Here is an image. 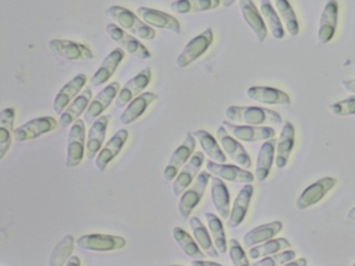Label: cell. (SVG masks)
<instances>
[{
	"label": "cell",
	"instance_id": "32",
	"mask_svg": "<svg viewBox=\"0 0 355 266\" xmlns=\"http://www.w3.org/2000/svg\"><path fill=\"white\" fill-rule=\"evenodd\" d=\"M335 179L324 178L307 188L298 198L296 205L299 209H304L319 201L327 191L335 184Z\"/></svg>",
	"mask_w": 355,
	"mask_h": 266
},
{
	"label": "cell",
	"instance_id": "45",
	"mask_svg": "<svg viewBox=\"0 0 355 266\" xmlns=\"http://www.w3.org/2000/svg\"><path fill=\"white\" fill-rule=\"evenodd\" d=\"M329 109L338 116L355 114V95L331 105Z\"/></svg>",
	"mask_w": 355,
	"mask_h": 266
},
{
	"label": "cell",
	"instance_id": "6",
	"mask_svg": "<svg viewBox=\"0 0 355 266\" xmlns=\"http://www.w3.org/2000/svg\"><path fill=\"white\" fill-rule=\"evenodd\" d=\"M48 47L54 54L68 60L87 61L94 57L88 46L70 39H52L49 42Z\"/></svg>",
	"mask_w": 355,
	"mask_h": 266
},
{
	"label": "cell",
	"instance_id": "12",
	"mask_svg": "<svg viewBox=\"0 0 355 266\" xmlns=\"http://www.w3.org/2000/svg\"><path fill=\"white\" fill-rule=\"evenodd\" d=\"M151 69L146 66L130 78L119 90L115 100V106L122 108L137 96L149 85L151 80Z\"/></svg>",
	"mask_w": 355,
	"mask_h": 266
},
{
	"label": "cell",
	"instance_id": "24",
	"mask_svg": "<svg viewBox=\"0 0 355 266\" xmlns=\"http://www.w3.org/2000/svg\"><path fill=\"white\" fill-rule=\"evenodd\" d=\"M254 192V187L250 184L244 185L235 197L227 222L228 228L237 227L243 220L248 210Z\"/></svg>",
	"mask_w": 355,
	"mask_h": 266
},
{
	"label": "cell",
	"instance_id": "43",
	"mask_svg": "<svg viewBox=\"0 0 355 266\" xmlns=\"http://www.w3.org/2000/svg\"><path fill=\"white\" fill-rule=\"evenodd\" d=\"M295 255L293 251L288 250L280 254L265 256L252 265L254 266H278L291 260L295 257Z\"/></svg>",
	"mask_w": 355,
	"mask_h": 266
},
{
	"label": "cell",
	"instance_id": "48",
	"mask_svg": "<svg viewBox=\"0 0 355 266\" xmlns=\"http://www.w3.org/2000/svg\"><path fill=\"white\" fill-rule=\"evenodd\" d=\"M67 265H80V259L77 256H72L69 260L68 263H67Z\"/></svg>",
	"mask_w": 355,
	"mask_h": 266
},
{
	"label": "cell",
	"instance_id": "19",
	"mask_svg": "<svg viewBox=\"0 0 355 266\" xmlns=\"http://www.w3.org/2000/svg\"><path fill=\"white\" fill-rule=\"evenodd\" d=\"M87 82V76L80 73L75 76L57 93L53 102V109L57 115H60L69 103L78 94Z\"/></svg>",
	"mask_w": 355,
	"mask_h": 266
},
{
	"label": "cell",
	"instance_id": "46",
	"mask_svg": "<svg viewBox=\"0 0 355 266\" xmlns=\"http://www.w3.org/2000/svg\"><path fill=\"white\" fill-rule=\"evenodd\" d=\"M341 85L348 93L355 94V78L350 80H343Z\"/></svg>",
	"mask_w": 355,
	"mask_h": 266
},
{
	"label": "cell",
	"instance_id": "13",
	"mask_svg": "<svg viewBox=\"0 0 355 266\" xmlns=\"http://www.w3.org/2000/svg\"><path fill=\"white\" fill-rule=\"evenodd\" d=\"M216 137L225 152L240 166L249 169L251 159L243 146L221 125L216 130Z\"/></svg>",
	"mask_w": 355,
	"mask_h": 266
},
{
	"label": "cell",
	"instance_id": "27",
	"mask_svg": "<svg viewBox=\"0 0 355 266\" xmlns=\"http://www.w3.org/2000/svg\"><path fill=\"white\" fill-rule=\"evenodd\" d=\"M92 97L91 89L88 87L77 96L60 114L59 123L62 127L72 124L87 108Z\"/></svg>",
	"mask_w": 355,
	"mask_h": 266
},
{
	"label": "cell",
	"instance_id": "3",
	"mask_svg": "<svg viewBox=\"0 0 355 266\" xmlns=\"http://www.w3.org/2000/svg\"><path fill=\"white\" fill-rule=\"evenodd\" d=\"M213 40L214 33L210 27L193 37L176 57L175 63L178 67L185 68L198 59L209 49Z\"/></svg>",
	"mask_w": 355,
	"mask_h": 266
},
{
	"label": "cell",
	"instance_id": "22",
	"mask_svg": "<svg viewBox=\"0 0 355 266\" xmlns=\"http://www.w3.org/2000/svg\"><path fill=\"white\" fill-rule=\"evenodd\" d=\"M246 95L252 100L261 104L291 105V98L288 94L275 87L252 86L247 89Z\"/></svg>",
	"mask_w": 355,
	"mask_h": 266
},
{
	"label": "cell",
	"instance_id": "38",
	"mask_svg": "<svg viewBox=\"0 0 355 266\" xmlns=\"http://www.w3.org/2000/svg\"><path fill=\"white\" fill-rule=\"evenodd\" d=\"M172 235L181 250L188 257L194 260L207 258L191 236L182 227H175L172 230Z\"/></svg>",
	"mask_w": 355,
	"mask_h": 266
},
{
	"label": "cell",
	"instance_id": "5",
	"mask_svg": "<svg viewBox=\"0 0 355 266\" xmlns=\"http://www.w3.org/2000/svg\"><path fill=\"white\" fill-rule=\"evenodd\" d=\"M211 176V173L202 171L196 178L193 184L183 192L178 204V211L181 218L183 220L189 218L192 211L202 197Z\"/></svg>",
	"mask_w": 355,
	"mask_h": 266
},
{
	"label": "cell",
	"instance_id": "1",
	"mask_svg": "<svg viewBox=\"0 0 355 266\" xmlns=\"http://www.w3.org/2000/svg\"><path fill=\"white\" fill-rule=\"evenodd\" d=\"M225 115L230 121L250 125L282 123V118L279 113L262 107L232 105L225 109Z\"/></svg>",
	"mask_w": 355,
	"mask_h": 266
},
{
	"label": "cell",
	"instance_id": "41",
	"mask_svg": "<svg viewBox=\"0 0 355 266\" xmlns=\"http://www.w3.org/2000/svg\"><path fill=\"white\" fill-rule=\"evenodd\" d=\"M211 232L214 245L218 252L224 254L227 252V242L225 231L220 220L212 213L204 214Z\"/></svg>",
	"mask_w": 355,
	"mask_h": 266
},
{
	"label": "cell",
	"instance_id": "14",
	"mask_svg": "<svg viewBox=\"0 0 355 266\" xmlns=\"http://www.w3.org/2000/svg\"><path fill=\"white\" fill-rule=\"evenodd\" d=\"M137 14L146 24L151 27L168 30L177 35L180 33L181 26L179 21L174 16L167 12L141 6L137 9Z\"/></svg>",
	"mask_w": 355,
	"mask_h": 266
},
{
	"label": "cell",
	"instance_id": "17",
	"mask_svg": "<svg viewBox=\"0 0 355 266\" xmlns=\"http://www.w3.org/2000/svg\"><path fill=\"white\" fill-rule=\"evenodd\" d=\"M239 6L243 18L253 32L256 40L263 42L268 34L266 24L252 0H239Z\"/></svg>",
	"mask_w": 355,
	"mask_h": 266
},
{
	"label": "cell",
	"instance_id": "36",
	"mask_svg": "<svg viewBox=\"0 0 355 266\" xmlns=\"http://www.w3.org/2000/svg\"><path fill=\"white\" fill-rule=\"evenodd\" d=\"M191 134L198 141L200 147L205 154L214 161L223 163L226 161V157L214 137L204 130H196Z\"/></svg>",
	"mask_w": 355,
	"mask_h": 266
},
{
	"label": "cell",
	"instance_id": "33",
	"mask_svg": "<svg viewBox=\"0 0 355 266\" xmlns=\"http://www.w3.org/2000/svg\"><path fill=\"white\" fill-rule=\"evenodd\" d=\"M15 110L6 107L0 113V159H2L12 143Z\"/></svg>",
	"mask_w": 355,
	"mask_h": 266
},
{
	"label": "cell",
	"instance_id": "15",
	"mask_svg": "<svg viewBox=\"0 0 355 266\" xmlns=\"http://www.w3.org/2000/svg\"><path fill=\"white\" fill-rule=\"evenodd\" d=\"M120 90V85L117 82H112L105 87L91 101L85 112L83 119L90 124L110 106Z\"/></svg>",
	"mask_w": 355,
	"mask_h": 266
},
{
	"label": "cell",
	"instance_id": "26",
	"mask_svg": "<svg viewBox=\"0 0 355 266\" xmlns=\"http://www.w3.org/2000/svg\"><path fill=\"white\" fill-rule=\"evenodd\" d=\"M110 116L102 115L98 116L91 125L87 139V157L92 159L101 149L105 136Z\"/></svg>",
	"mask_w": 355,
	"mask_h": 266
},
{
	"label": "cell",
	"instance_id": "39",
	"mask_svg": "<svg viewBox=\"0 0 355 266\" xmlns=\"http://www.w3.org/2000/svg\"><path fill=\"white\" fill-rule=\"evenodd\" d=\"M274 3L287 32L291 36L297 35L300 31L298 20L288 0H274Z\"/></svg>",
	"mask_w": 355,
	"mask_h": 266
},
{
	"label": "cell",
	"instance_id": "44",
	"mask_svg": "<svg viewBox=\"0 0 355 266\" xmlns=\"http://www.w3.org/2000/svg\"><path fill=\"white\" fill-rule=\"evenodd\" d=\"M229 255L234 266L249 265V260L239 242L232 238L229 240Z\"/></svg>",
	"mask_w": 355,
	"mask_h": 266
},
{
	"label": "cell",
	"instance_id": "10",
	"mask_svg": "<svg viewBox=\"0 0 355 266\" xmlns=\"http://www.w3.org/2000/svg\"><path fill=\"white\" fill-rule=\"evenodd\" d=\"M76 244L79 247L87 250L108 251L124 247L125 240L118 236L89 233L79 237Z\"/></svg>",
	"mask_w": 355,
	"mask_h": 266
},
{
	"label": "cell",
	"instance_id": "16",
	"mask_svg": "<svg viewBox=\"0 0 355 266\" xmlns=\"http://www.w3.org/2000/svg\"><path fill=\"white\" fill-rule=\"evenodd\" d=\"M338 19V3L336 0H329L324 5L319 21L318 42L325 44L334 36Z\"/></svg>",
	"mask_w": 355,
	"mask_h": 266
},
{
	"label": "cell",
	"instance_id": "7",
	"mask_svg": "<svg viewBox=\"0 0 355 266\" xmlns=\"http://www.w3.org/2000/svg\"><path fill=\"white\" fill-rule=\"evenodd\" d=\"M85 139V123L82 119H77L69 131L65 163L67 167H76L81 162L84 154Z\"/></svg>",
	"mask_w": 355,
	"mask_h": 266
},
{
	"label": "cell",
	"instance_id": "31",
	"mask_svg": "<svg viewBox=\"0 0 355 266\" xmlns=\"http://www.w3.org/2000/svg\"><path fill=\"white\" fill-rule=\"evenodd\" d=\"M211 197L214 206L220 218L225 220L230 215V197L228 189L220 178L211 176Z\"/></svg>",
	"mask_w": 355,
	"mask_h": 266
},
{
	"label": "cell",
	"instance_id": "9",
	"mask_svg": "<svg viewBox=\"0 0 355 266\" xmlns=\"http://www.w3.org/2000/svg\"><path fill=\"white\" fill-rule=\"evenodd\" d=\"M196 147L195 137L191 132H187L182 143L172 153L169 161L163 172V177L166 181H172L179 170L188 161Z\"/></svg>",
	"mask_w": 355,
	"mask_h": 266
},
{
	"label": "cell",
	"instance_id": "11",
	"mask_svg": "<svg viewBox=\"0 0 355 266\" xmlns=\"http://www.w3.org/2000/svg\"><path fill=\"white\" fill-rule=\"evenodd\" d=\"M221 125L230 135L244 142H254L273 138L275 130L268 126L235 125L227 121H222Z\"/></svg>",
	"mask_w": 355,
	"mask_h": 266
},
{
	"label": "cell",
	"instance_id": "21",
	"mask_svg": "<svg viewBox=\"0 0 355 266\" xmlns=\"http://www.w3.org/2000/svg\"><path fill=\"white\" fill-rule=\"evenodd\" d=\"M128 137V130L120 129L107 141L95 160L96 166L100 172H103L107 164L118 155Z\"/></svg>",
	"mask_w": 355,
	"mask_h": 266
},
{
	"label": "cell",
	"instance_id": "23",
	"mask_svg": "<svg viewBox=\"0 0 355 266\" xmlns=\"http://www.w3.org/2000/svg\"><path fill=\"white\" fill-rule=\"evenodd\" d=\"M125 57V52L120 47L113 49L102 61L100 66L90 79L94 86H100L107 82L116 72Z\"/></svg>",
	"mask_w": 355,
	"mask_h": 266
},
{
	"label": "cell",
	"instance_id": "29",
	"mask_svg": "<svg viewBox=\"0 0 355 266\" xmlns=\"http://www.w3.org/2000/svg\"><path fill=\"white\" fill-rule=\"evenodd\" d=\"M295 128L289 121H286L282 127L277 143L276 166L283 168L286 166L294 145Z\"/></svg>",
	"mask_w": 355,
	"mask_h": 266
},
{
	"label": "cell",
	"instance_id": "40",
	"mask_svg": "<svg viewBox=\"0 0 355 266\" xmlns=\"http://www.w3.org/2000/svg\"><path fill=\"white\" fill-rule=\"evenodd\" d=\"M291 246L290 242L285 238H278L276 239H270L262 245L250 248L248 251V255L250 259L255 260L275 254Z\"/></svg>",
	"mask_w": 355,
	"mask_h": 266
},
{
	"label": "cell",
	"instance_id": "2",
	"mask_svg": "<svg viewBox=\"0 0 355 266\" xmlns=\"http://www.w3.org/2000/svg\"><path fill=\"white\" fill-rule=\"evenodd\" d=\"M105 14L119 26L140 39L150 41L156 36L155 30L151 26L125 7L119 5L112 6L105 10Z\"/></svg>",
	"mask_w": 355,
	"mask_h": 266
},
{
	"label": "cell",
	"instance_id": "35",
	"mask_svg": "<svg viewBox=\"0 0 355 266\" xmlns=\"http://www.w3.org/2000/svg\"><path fill=\"white\" fill-rule=\"evenodd\" d=\"M189 224L196 240L205 255L211 258H218V252L214 247L209 234L200 220L193 216L189 219Z\"/></svg>",
	"mask_w": 355,
	"mask_h": 266
},
{
	"label": "cell",
	"instance_id": "50",
	"mask_svg": "<svg viewBox=\"0 0 355 266\" xmlns=\"http://www.w3.org/2000/svg\"><path fill=\"white\" fill-rule=\"evenodd\" d=\"M304 264H305V263H304V260L300 259V260H297L295 261L287 263L286 265H303Z\"/></svg>",
	"mask_w": 355,
	"mask_h": 266
},
{
	"label": "cell",
	"instance_id": "49",
	"mask_svg": "<svg viewBox=\"0 0 355 266\" xmlns=\"http://www.w3.org/2000/svg\"><path fill=\"white\" fill-rule=\"evenodd\" d=\"M236 0H221L222 6L225 8H229L232 6Z\"/></svg>",
	"mask_w": 355,
	"mask_h": 266
},
{
	"label": "cell",
	"instance_id": "20",
	"mask_svg": "<svg viewBox=\"0 0 355 266\" xmlns=\"http://www.w3.org/2000/svg\"><path fill=\"white\" fill-rule=\"evenodd\" d=\"M207 170L218 177L234 183H251L254 177L247 170L231 164H223L211 160H207L205 165Z\"/></svg>",
	"mask_w": 355,
	"mask_h": 266
},
{
	"label": "cell",
	"instance_id": "28",
	"mask_svg": "<svg viewBox=\"0 0 355 266\" xmlns=\"http://www.w3.org/2000/svg\"><path fill=\"white\" fill-rule=\"evenodd\" d=\"M282 229V224L280 221H272L257 226L244 235L243 245L245 249H248L254 245L266 242L275 236Z\"/></svg>",
	"mask_w": 355,
	"mask_h": 266
},
{
	"label": "cell",
	"instance_id": "4",
	"mask_svg": "<svg viewBox=\"0 0 355 266\" xmlns=\"http://www.w3.org/2000/svg\"><path fill=\"white\" fill-rule=\"evenodd\" d=\"M105 30L114 42L131 55L141 60L152 57L151 53L138 39L116 24L109 23L105 26Z\"/></svg>",
	"mask_w": 355,
	"mask_h": 266
},
{
	"label": "cell",
	"instance_id": "34",
	"mask_svg": "<svg viewBox=\"0 0 355 266\" xmlns=\"http://www.w3.org/2000/svg\"><path fill=\"white\" fill-rule=\"evenodd\" d=\"M220 3L221 0H175L170 8L177 14H188L216 9Z\"/></svg>",
	"mask_w": 355,
	"mask_h": 266
},
{
	"label": "cell",
	"instance_id": "25",
	"mask_svg": "<svg viewBox=\"0 0 355 266\" xmlns=\"http://www.w3.org/2000/svg\"><path fill=\"white\" fill-rule=\"evenodd\" d=\"M157 94L145 91L133 98L119 116L120 122L123 125L130 124L139 118L148 107L158 99Z\"/></svg>",
	"mask_w": 355,
	"mask_h": 266
},
{
	"label": "cell",
	"instance_id": "47",
	"mask_svg": "<svg viewBox=\"0 0 355 266\" xmlns=\"http://www.w3.org/2000/svg\"><path fill=\"white\" fill-rule=\"evenodd\" d=\"M193 266H213V265H222L218 263L213 262L211 260H205L203 259H196L190 263Z\"/></svg>",
	"mask_w": 355,
	"mask_h": 266
},
{
	"label": "cell",
	"instance_id": "37",
	"mask_svg": "<svg viewBox=\"0 0 355 266\" xmlns=\"http://www.w3.org/2000/svg\"><path fill=\"white\" fill-rule=\"evenodd\" d=\"M260 11L273 38L280 40L284 37V29L279 15L270 0H261Z\"/></svg>",
	"mask_w": 355,
	"mask_h": 266
},
{
	"label": "cell",
	"instance_id": "51",
	"mask_svg": "<svg viewBox=\"0 0 355 266\" xmlns=\"http://www.w3.org/2000/svg\"><path fill=\"white\" fill-rule=\"evenodd\" d=\"M349 215L351 218L355 219V209L350 212Z\"/></svg>",
	"mask_w": 355,
	"mask_h": 266
},
{
	"label": "cell",
	"instance_id": "30",
	"mask_svg": "<svg viewBox=\"0 0 355 266\" xmlns=\"http://www.w3.org/2000/svg\"><path fill=\"white\" fill-rule=\"evenodd\" d=\"M277 139L271 138L261 144L257 158L254 170L255 177L259 181L268 176L274 159Z\"/></svg>",
	"mask_w": 355,
	"mask_h": 266
},
{
	"label": "cell",
	"instance_id": "8",
	"mask_svg": "<svg viewBox=\"0 0 355 266\" xmlns=\"http://www.w3.org/2000/svg\"><path fill=\"white\" fill-rule=\"evenodd\" d=\"M58 127V121L52 116H42L33 118L14 130L13 137L17 141L36 139L51 132Z\"/></svg>",
	"mask_w": 355,
	"mask_h": 266
},
{
	"label": "cell",
	"instance_id": "42",
	"mask_svg": "<svg viewBox=\"0 0 355 266\" xmlns=\"http://www.w3.org/2000/svg\"><path fill=\"white\" fill-rule=\"evenodd\" d=\"M74 239L73 236H65L54 247L49 257L50 266H62L70 256L73 249Z\"/></svg>",
	"mask_w": 355,
	"mask_h": 266
},
{
	"label": "cell",
	"instance_id": "18",
	"mask_svg": "<svg viewBox=\"0 0 355 266\" xmlns=\"http://www.w3.org/2000/svg\"><path fill=\"white\" fill-rule=\"evenodd\" d=\"M204 159L205 156L202 152L198 151L193 154L173 183V196H180L188 188L200 169Z\"/></svg>",
	"mask_w": 355,
	"mask_h": 266
}]
</instances>
